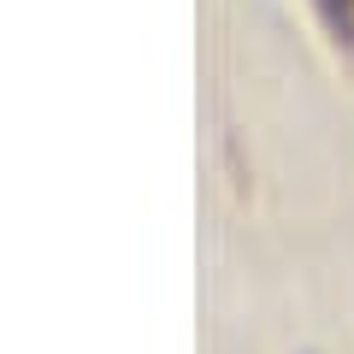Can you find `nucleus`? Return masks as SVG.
<instances>
[{"label":"nucleus","mask_w":354,"mask_h":354,"mask_svg":"<svg viewBox=\"0 0 354 354\" xmlns=\"http://www.w3.org/2000/svg\"><path fill=\"white\" fill-rule=\"evenodd\" d=\"M313 12L325 18V30L337 41H354V0H313Z\"/></svg>","instance_id":"f257e3e1"}]
</instances>
